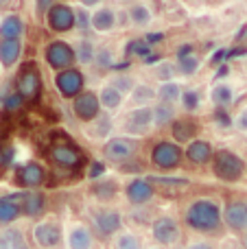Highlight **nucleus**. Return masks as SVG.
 Instances as JSON below:
<instances>
[{
	"mask_svg": "<svg viewBox=\"0 0 247 249\" xmlns=\"http://www.w3.org/2000/svg\"><path fill=\"white\" fill-rule=\"evenodd\" d=\"M179 221L188 232L197 236L214 238L226 232L223 230V201L210 195H199L186 203Z\"/></svg>",
	"mask_w": 247,
	"mask_h": 249,
	"instance_id": "f257e3e1",
	"label": "nucleus"
},
{
	"mask_svg": "<svg viewBox=\"0 0 247 249\" xmlns=\"http://www.w3.org/2000/svg\"><path fill=\"white\" fill-rule=\"evenodd\" d=\"M210 171L223 184H239L247 173V162L243 155L232 149H214V155L210 160Z\"/></svg>",
	"mask_w": 247,
	"mask_h": 249,
	"instance_id": "f03ea898",
	"label": "nucleus"
},
{
	"mask_svg": "<svg viewBox=\"0 0 247 249\" xmlns=\"http://www.w3.org/2000/svg\"><path fill=\"white\" fill-rule=\"evenodd\" d=\"M88 225L101 238H112L118 230L125 228V216L112 203H92L88 208Z\"/></svg>",
	"mask_w": 247,
	"mask_h": 249,
	"instance_id": "7ed1b4c3",
	"label": "nucleus"
},
{
	"mask_svg": "<svg viewBox=\"0 0 247 249\" xmlns=\"http://www.w3.org/2000/svg\"><path fill=\"white\" fill-rule=\"evenodd\" d=\"M29 238L33 249H61L64 247V223L51 216H42L33 221Z\"/></svg>",
	"mask_w": 247,
	"mask_h": 249,
	"instance_id": "20e7f679",
	"label": "nucleus"
},
{
	"mask_svg": "<svg viewBox=\"0 0 247 249\" xmlns=\"http://www.w3.org/2000/svg\"><path fill=\"white\" fill-rule=\"evenodd\" d=\"M149 236L156 245L173 249L182 243L184 238V225L175 214H158L149 223Z\"/></svg>",
	"mask_w": 247,
	"mask_h": 249,
	"instance_id": "39448f33",
	"label": "nucleus"
},
{
	"mask_svg": "<svg viewBox=\"0 0 247 249\" xmlns=\"http://www.w3.org/2000/svg\"><path fill=\"white\" fill-rule=\"evenodd\" d=\"M48 160L59 171H81L86 166V153L70 140H55L46 151Z\"/></svg>",
	"mask_w": 247,
	"mask_h": 249,
	"instance_id": "423d86ee",
	"label": "nucleus"
},
{
	"mask_svg": "<svg viewBox=\"0 0 247 249\" xmlns=\"http://www.w3.org/2000/svg\"><path fill=\"white\" fill-rule=\"evenodd\" d=\"M16 92L20 94V99L24 103L39 101V96L44 92V77L35 61H26V64L20 66L18 77H16Z\"/></svg>",
	"mask_w": 247,
	"mask_h": 249,
	"instance_id": "0eeeda50",
	"label": "nucleus"
},
{
	"mask_svg": "<svg viewBox=\"0 0 247 249\" xmlns=\"http://www.w3.org/2000/svg\"><path fill=\"white\" fill-rule=\"evenodd\" d=\"M123 136L129 138H140L149 136L153 131V114H151V105H136V107H129L121 118V124H118Z\"/></svg>",
	"mask_w": 247,
	"mask_h": 249,
	"instance_id": "6e6552de",
	"label": "nucleus"
},
{
	"mask_svg": "<svg viewBox=\"0 0 247 249\" xmlns=\"http://www.w3.org/2000/svg\"><path fill=\"white\" fill-rule=\"evenodd\" d=\"M149 162L158 171H177L184 164V146L173 140H158L149 151Z\"/></svg>",
	"mask_w": 247,
	"mask_h": 249,
	"instance_id": "1a4fd4ad",
	"label": "nucleus"
},
{
	"mask_svg": "<svg viewBox=\"0 0 247 249\" xmlns=\"http://www.w3.org/2000/svg\"><path fill=\"white\" fill-rule=\"evenodd\" d=\"M140 151V140L123 133H114L109 140L103 142V160L109 164H127L138 155Z\"/></svg>",
	"mask_w": 247,
	"mask_h": 249,
	"instance_id": "9d476101",
	"label": "nucleus"
},
{
	"mask_svg": "<svg viewBox=\"0 0 247 249\" xmlns=\"http://www.w3.org/2000/svg\"><path fill=\"white\" fill-rule=\"evenodd\" d=\"M223 230L232 236L247 232V197H232L223 203Z\"/></svg>",
	"mask_w": 247,
	"mask_h": 249,
	"instance_id": "9b49d317",
	"label": "nucleus"
},
{
	"mask_svg": "<svg viewBox=\"0 0 247 249\" xmlns=\"http://www.w3.org/2000/svg\"><path fill=\"white\" fill-rule=\"evenodd\" d=\"M158 188L151 181V177H131L123 186V197L131 208H144L156 199Z\"/></svg>",
	"mask_w": 247,
	"mask_h": 249,
	"instance_id": "f8f14e48",
	"label": "nucleus"
},
{
	"mask_svg": "<svg viewBox=\"0 0 247 249\" xmlns=\"http://www.w3.org/2000/svg\"><path fill=\"white\" fill-rule=\"evenodd\" d=\"M44 61H46V66L53 72H59V70L77 66L72 44L66 42V39H51L44 46Z\"/></svg>",
	"mask_w": 247,
	"mask_h": 249,
	"instance_id": "ddd939ff",
	"label": "nucleus"
},
{
	"mask_svg": "<svg viewBox=\"0 0 247 249\" xmlns=\"http://www.w3.org/2000/svg\"><path fill=\"white\" fill-rule=\"evenodd\" d=\"M64 249H96V234L88 221L72 219L64 225Z\"/></svg>",
	"mask_w": 247,
	"mask_h": 249,
	"instance_id": "4468645a",
	"label": "nucleus"
},
{
	"mask_svg": "<svg viewBox=\"0 0 247 249\" xmlns=\"http://www.w3.org/2000/svg\"><path fill=\"white\" fill-rule=\"evenodd\" d=\"M53 83H55V90L59 92L61 99L72 101L74 96H79L83 90H86V74H83L81 68L72 66V68H66V70L55 72Z\"/></svg>",
	"mask_w": 247,
	"mask_h": 249,
	"instance_id": "2eb2a0df",
	"label": "nucleus"
},
{
	"mask_svg": "<svg viewBox=\"0 0 247 249\" xmlns=\"http://www.w3.org/2000/svg\"><path fill=\"white\" fill-rule=\"evenodd\" d=\"M74 20H77L74 7L68 2H55L48 9L46 16H44V22H46L48 31H53V33H57V35H66V33H70V31H74Z\"/></svg>",
	"mask_w": 247,
	"mask_h": 249,
	"instance_id": "dca6fc26",
	"label": "nucleus"
},
{
	"mask_svg": "<svg viewBox=\"0 0 247 249\" xmlns=\"http://www.w3.org/2000/svg\"><path fill=\"white\" fill-rule=\"evenodd\" d=\"M48 171L39 160H29V162L20 164L16 171V186L20 190H37L46 184Z\"/></svg>",
	"mask_w": 247,
	"mask_h": 249,
	"instance_id": "f3484780",
	"label": "nucleus"
},
{
	"mask_svg": "<svg viewBox=\"0 0 247 249\" xmlns=\"http://www.w3.org/2000/svg\"><path fill=\"white\" fill-rule=\"evenodd\" d=\"M101 112H103V109H101V103H99L96 92L83 90L81 94L72 99V114H74V118H77L79 123L88 124L90 121H94Z\"/></svg>",
	"mask_w": 247,
	"mask_h": 249,
	"instance_id": "a211bd4d",
	"label": "nucleus"
},
{
	"mask_svg": "<svg viewBox=\"0 0 247 249\" xmlns=\"http://www.w3.org/2000/svg\"><path fill=\"white\" fill-rule=\"evenodd\" d=\"M20 203H22V219H42L46 214L48 199L42 188L37 190H20Z\"/></svg>",
	"mask_w": 247,
	"mask_h": 249,
	"instance_id": "6ab92c4d",
	"label": "nucleus"
},
{
	"mask_svg": "<svg viewBox=\"0 0 247 249\" xmlns=\"http://www.w3.org/2000/svg\"><path fill=\"white\" fill-rule=\"evenodd\" d=\"M214 155V146L206 138H195V140L184 144V162L191 166H208Z\"/></svg>",
	"mask_w": 247,
	"mask_h": 249,
	"instance_id": "aec40b11",
	"label": "nucleus"
},
{
	"mask_svg": "<svg viewBox=\"0 0 247 249\" xmlns=\"http://www.w3.org/2000/svg\"><path fill=\"white\" fill-rule=\"evenodd\" d=\"M118 26V11L114 7H107V4H101V7L92 9L90 13V29L94 33H112Z\"/></svg>",
	"mask_w": 247,
	"mask_h": 249,
	"instance_id": "412c9836",
	"label": "nucleus"
},
{
	"mask_svg": "<svg viewBox=\"0 0 247 249\" xmlns=\"http://www.w3.org/2000/svg\"><path fill=\"white\" fill-rule=\"evenodd\" d=\"M22 219V203H20V190L16 193L0 195V228L16 225Z\"/></svg>",
	"mask_w": 247,
	"mask_h": 249,
	"instance_id": "4be33fe9",
	"label": "nucleus"
},
{
	"mask_svg": "<svg viewBox=\"0 0 247 249\" xmlns=\"http://www.w3.org/2000/svg\"><path fill=\"white\" fill-rule=\"evenodd\" d=\"M24 35H26V20L20 13H4L0 18V39L24 42Z\"/></svg>",
	"mask_w": 247,
	"mask_h": 249,
	"instance_id": "5701e85b",
	"label": "nucleus"
},
{
	"mask_svg": "<svg viewBox=\"0 0 247 249\" xmlns=\"http://www.w3.org/2000/svg\"><path fill=\"white\" fill-rule=\"evenodd\" d=\"M0 249H33V245L26 230L16 223L0 228Z\"/></svg>",
	"mask_w": 247,
	"mask_h": 249,
	"instance_id": "b1692460",
	"label": "nucleus"
},
{
	"mask_svg": "<svg viewBox=\"0 0 247 249\" xmlns=\"http://www.w3.org/2000/svg\"><path fill=\"white\" fill-rule=\"evenodd\" d=\"M171 136H173V142H177V144H186V142L195 140V138H199L197 133H199V124L193 116H177L175 118V123L171 124Z\"/></svg>",
	"mask_w": 247,
	"mask_h": 249,
	"instance_id": "393cba45",
	"label": "nucleus"
},
{
	"mask_svg": "<svg viewBox=\"0 0 247 249\" xmlns=\"http://www.w3.org/2000/svg\"><path fill=\"white\" fill-rule=\"evenodd\" d=\"M24 55V42H11V39H0V68L11 70L20 64Z\"/></svg>",
	"mask_w": 247,
	"mask_h": 249,
	"instance_id": "a878e982",
	"label": "nucleus"
},
{
	"mask_svg": "<svg viewBox=\"0 0 247 249\" xmlns=\"http://www.w3.org/2000/svg\"><path fill=\"white\" fill-rule=\"evenodd\" d=\"M151 114H153V129H169L171 124L175 123V118L179 116L177 114V105L173 103H160V101H156V103L151 105Z\"/></svg>",
	"mask_w": 247,
	"mask_h": 249,
	"instance_id": "bb28decb",
	"label": "nucleus"
},
{
	"mask_svg": "<svg viewBox=\"0 0 247 249\" xmlns=\"http://www.w3.org/2000/svg\"><path fill=\"white\" fill-rule=\"evenodd\" d=\"M88 136L92 138V140H109V138L114 136V123H112V116H109L107 112H101L99 116L94 118V121L88 123Z\"/></svg>",
	"mask_w": 247,
	"mask_h": 249,
	"instance_id": "cd10ccee",
	"label": "nucleus"
},
{
	"mask_svg": "<svg viewBox=\"0 0 247 249\" xmlns=\"http://www.w3.org/2000/svg\"><path fill=\"white\" fill-rule=\"evenodd\" d=\"M144 241L136 230L123 228L109 238V249H142Z\"/></svg>",
	"mask_w": 247,
	"mask_h": 249,
	"instance_id": "c85d7f7f",
	"label": "nucleus"
},
{
	"mask_svg": "<svg viewBox=\"0 0 247 249\" xmlns=\"http://www.w3.org/2000/svg\"><path fill=\"white\" fill-rule=\"evenodd\" d=\"M96 96H99V103H101V109L103 112H107V114H114V112H118V109L125 105V96L121 94L118 90H114L112 86H107V83H103L101 86V90L96 92Z\"/></svg>",
	"mask_w": 247,
	"mask_h": 249,
	"instance_id": "c756f323",
	"label": "nucleus"
},
{
	"mask_svg": "<svg viewBox=\"0 0 247 249\" xmlns=\"http://www.w3.org/2000/svg\"><path fill=\"white\" fill-rule=\"evenodd\" d=\"M72 48H74V59H77V66H94V61H96V44L92 42L90 37H79L77 42L72 44Z\"/></svg>",
	"mask_w": 247,
	"mask_h": 249,
	"instance_id": "7c9ffc66",
	"label": "nucleus"
},
{
	"mask_svg": "<svg viewBox=\"0 0 247 249\" xmlns=\"http://www.w3.org/2000/svg\"><path fill=\"white\" fill-rule=\"evenodd\" d=\"M210 103L214 105V107H230L232 103H234L236 99V90L232 83L228 81H219L214 83L212 88H210Z\"/></svg>",
	"mask_w": 247,
	"mask_h": 249,
	"instance_id": "2f4dec72",
	"label": "nucleus"
},
{
	"mask_svg": "<svg viewBox=\"0 0 247 249\" xmlns=\"http://www.w3.org/2000/svg\"><path fill=\"white\" fill-rule=\"evenodd\" d=\"M184 92V83L177 79H171V81H160L156 86V101L160 103H179V96Z\"/></svg>",
	"mask_w": 247,
	"mask_h": 249,
	"instance_id": "473e14b6",
	"label": "nucleus"
},
{
	"mask_svg": "<svg viewBox=\"0 0 247 249\" xmlns=\"http://www.w3.org/2000/svg\"><path fill=\"white\" fill-rule=\"evenodd\" d=\"M127 20H129V24L136 26V29H147V26L153 22V11L149 9V4L134 2L129 9H127Z\"/></svg>",
	"mask_w": 247,
	"mask_h": 249,
	"instance_id": "72a5a7b5",
	"label": "nucleus"
},
{
	"mask_svg": "<svg viewBox=\"0 0 247 249\" xmlns=\"http://www.w3.org/2000/svg\"><path fill=\"white\" fill-rule=\"evenodd\" d=\"M127 99H129V103L134 105V107L136 105H153L156 103V86H149V83L138 81Z\"/></svg>",
	"mask_w": 247,
	"mask_h": 249,
	"instance_id": "f704fd0d",
	"label": "nucleus"
},
{
	"mask_svg": "<svg viewBox=\"0 0 247 249\" xmlns=\"http://www.w3.org/2000/svg\"><path fill=\"white\" fill-rule=\"evenodd\" d=\"M179 107H182L184 114H188V116H193V114H197L201 109V92L197 90V88H184L182 96H179Z\"/></svg>",
	"mask_w": 247,
	"mask_h": 249,
	"instance_id": "c9c22d12",
	"label": "nucleus"
},
{
	"mask_svg": "<svg viewBox=\"0 0 247 249\" xmlns=\"http://www.w3.org/2000/svg\"><path fill=\"white\" fill-rule=\"evenodd\" d=\"M107 86H112L114 90H118L123 96H129L131 94V90H134V86L138 83V79L134 77V74H129V72H116V74H112V77L107 79Z\"/></svg>",
	"mask_w": 247,
	"mask_h": 249,
	"instance_id": "e433bc0d",
	"label": "nucleus"
},
{
	"mask_svg": "<svg viewBox=\"0 0 247 249\" xmlns=\"http://www.w3.org/2000/svg\"><path fill=\"white\" fill-rule=\"evenodd\" d=\"M175 66H177L179 74L193 77V74L199 70V57H197L195 53H179V57L175 59Z\"/></svg>",
	"mask_w": 247,
	"mask_h": 249,
	"instance_id": "4c0bfd02",
	"label": "nucleus"
},
{
	"mask_svg": "<svg viewBox=\"0 0 247 249\" xmlns=\"http://www.w3.org/2000/svg\"><path fill=\"white\" fill-rule=\"evenodd\" d=\"M177 66H175V61H160V64L156 66V77H158V83L160 81H171V79H177Z\"/></svg>",
	"mask_w": 247,
	"mask_h": 249,
	"instance_id": "58836bf2",
	"label": "nucleus"
},
{
	"mask_svg": "<svg viewBox=\"0 0 247 249\" xmlns=\"http://www.w3.org/2000/svg\"><path fill=\"white\" fill-rule=\"evenodd\" d=\"M74 16H77V20H74V31H79L81 37H86L88 31H90V11L83 7H74Z\"/></svg>",
	"mask_w": 247,
	"mask_h": 249,
	"instance_id": "ea45409f",
	"label": "nucleus"
},
{
	"mask_svg": "<svg viewBox=\"0 0 247 249\" xmlns=\"http://www.w3.org/2000/svg\"><path fill=\"white\" fill-rule=\"evenodd\" d=\"M184 249H219V243L208 236H193L188 243H184Z\"/></svg>",
	"mask_w": 247,
	"mask_h": 249,
	"instance_id": "a19ab883",
	"label": "nucleus"
},
{
	"mask_svg": "<svg viewBox=\"0 0 247 249\" xmlns=\"http://www.w3.org/2000/svg\"><path fill=\"white\" fill-rule=\"evenodd\" d=\"M94 66H101V68L114 66V51H112V48H101V51H96Z\"/></svg>",
	"mask_w": 247,
	"mask_h": 249,
	"instance_id": "79ce46f5",
	"label": "nucleus"
},
{
	"mask_svg": "<svg viewBox=\"0 0 247 249\" xmlns=\"http://www.w3.org/2000/svg\"><path fill=\"white\" fill-rule=\"evenodd\" d=\"M22 105H24V101L20 99V94H18L16 90H13L11 94H7V96L2 99V107L9 109V112H16V109H20Z\"/></svg>",
	"mask_w": 247,
	"mask_h": 249,
	"instance_id": "37998d69",
	"label": "nucleus"
},
{
	"mask_svg": "<svg viewBox=\"0 0 247 249\" xmlns=\"http://www.w3.org/2000/svg\"><path fill=\"white\" fill-rule=\"evenodd\" d=\"M232 124H234V129L239 133H247V105L236 112V116H234V121H232Z\"/></svg>",
	"mask_w": 247,
	"mask_h": 249,
	"instance_id": "c03bdc74",
	"label": "nucleus"
},
{
	"mask_svg": "<svg viewBox=\"0 0 247 249\" xmlns=\"http://www.w3.org/2000/svg\"><path fill=\"white\" fill-rule=\"evenodd\" d=\"M55 2L57 0H35V16L44 18L48 13V9H51Z\"/></svg>",
	"mask_w": 247,
	"mask_h": 249,
	"instance_id": "a18cd8bd",
	"label": "nucleus"
},
{
	"mask_svg": "<svg viewBox=\"0 0 247 249\" xmlns=\"http://www.w3.org/2000/svg\"><path fill=\"white\" fill-rule=\"evenodd\" d=\"M219 249H243V245H241L239 236H228L219 243Z\"/></svg>",
	"mask_w": 247,
	"mask_h": 249,
	"instance_id": "49530a36",
	"label": "nucleus"
},
{
	"mask_svg": "<svg viewBox=\"0 0 247 249\" xmlns=\"http://www.w3.org/2000/svg\"><path fill=\"white\" fill-rule=\"evenodd\" d=\"M103 4V0H79V7H83V9H96V7H101Z\"/></svg>",
	"mask_w": 247,
	"mask_h": 249,
	"instance_id": "de8ad7c7",
	"label": "nucleus"
},
{
	"mask_svg": "<svg viewBox=\"0 0 247 249\" xmlns=\"http://www.w3.org/2000/svg\"><path fill=\"white\" fill-rule=\"evenodd\" d=\"M241 238V245H243V249H247V232L243 234V236H239Z\"/></svg>",
	"mask_w": 247,
	"mask_h": 249,
	"instance_id": "09e8293b",
	"label": "nucleus"
},
{
	"mask_svg": "<svg viewBox=\"0 0 247 249\" xmlns=\"http://www.w3.org/2000/svg\"><path fill=\"white\" fill-rule=\"evenodd\" d=\"M142 249H166V247H160V245H156V243H151V245H144Z\"/></svg>",
	"mask_w": 247,
	"mask_h": 249,
	"instance_id": "8fccbe9b",
	"label": "nucleus"
},
{
	"mask_svg": "<svg viewBox=\"0 0 247 249\" xmlns=\"http://www.w3.org/2000/svg\"><path fill=\"white\" fill-rule=\"evenodd\" d=\"M13 0H0V9H4V7H9Z\"/></svg>",
	"mask_w": 247,
	"mask_h": 249,
	"instance_id": "3c124183",
	"label": "nucleus"
}]
</instances>
